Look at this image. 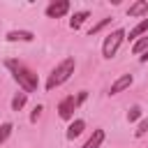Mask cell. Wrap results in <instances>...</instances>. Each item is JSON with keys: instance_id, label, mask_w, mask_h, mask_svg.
Returning a JSON list of instances; mask_svg holds the SVG:
<instances>
[{"instance_id": "obj_1", "label": "cell", "mask_w": 148, "mask_h": 148, "mask_svg": "<svg viewBox=\"0 0 148 148\" xmlns=\"http://www.w3.org/2000/svg\"><path fill=\"white\" fill-rule=\"evenodd\" d=\"M5 65H7V69L12 72L14 81L23 88L25 95H28V92H35V90L39 88V79H37V74H35L30 67H25V65L18 62V60H7Z\"/></svg>"}, {"instance_id": "obj_2", "label": "cell", "mask_w": 148, "mask_h": 148, "mask_svg": "<svg viewBox=\"0 0 148 148\" xmlns=\"http://www.w3.org/2000/svg\"><path fill=\"white\" fill-rule=\"evenodd\" d=\"M74 67H76V60H74V58H65V60H60V62L51 69L49 79H46V90H53V88L62 86V83L74 74Z\"/></svg>"}, {"instance_id": "obj_3", "label": "cell", "mask_w": 148, "mask_h": 148, "mask_svg": "<svg viewBox=\"0 0 148 148\" xmlns=\"http://www.w3.org/2000/svg\"><path fill=\"white\" fill-rule=\"evenodd\" d=\"M123 39H125V30H123V28H118V30L109 32V35L104 37V42H102V56H104L106 60H111V58L118 53V49H120Z\"/></svg>"}, {"instance_id": "obj_4", "label": "cell", "mask_w": 148, "mask_h": 148, "mask_svg": "<svg viewBox=\"0 0 148 148\" xmlns=\"http://www.w3.org/2000/svg\"><path fill=\"white\" fill-rule=\"evenodd\" d=\"M86 97H88V92H86V90H81L76 97H74V95H67V97H65V99L58 104V116H60L62 120H72L74 111L79 109V104H81Z\"/></svg>"}, {"instance_id": "obj_5", "label": "cell", "mask_w": 148, "mask_h": 148, "mask_svg": "<svg viewBox=\"0 0 148 148\" xmlns=\"http://www.w3.org/2000/svg\"><path fill=\"white\" fill-rule=\"evenodd\" d=\"M69 0H53V2H49L46 5V9H44V14L49 16V18H60V16H65L67 12H69Z\"/></svg>"}, {"instance_id": "obj_6", "label": "cell", "mask_w": 148, "mask_h": 148, "mask_svg": "<svg viewBox=\"0 0 148 148\" xmlns=\"http://www.w3.org/2000/svg\"><path fill=\"white\" fill-rule=\"evenodd\" d=\"M132 83H134V76H132V74H123V76H118V79L111 83V88H109V95H118V92L127 90Z\"/></svg>"}, {"instance_id": "obj_7", "label": "cell", "mask_w": 148, "mask_h": 148, "mask_svg": "<svg viewBox=\"0 0 148 148\" xmlns=\"http://www.w3.org/2000/svg\"><path fill=\"white\" fill-rule=\"evenodd\" d=\"M5 39H7V42H32L35 35H32L30 30H9Z\"/></svg>"}, {"instance_id": "obj_8", "label": "cell", "mask_w": 148, "mask_h": 148, "mask_svg": "<svg viewBox=\"0 0 148 148\" xmlns=\"http://www.w3.org/2000/svg\"><path fill=\"white\" fill-rule=\"evenodd\" d=\"M86 130V120H81V118H76V120H72L69 123V127H67V132H65V136L69 139V141H74L81 132Z\"/></svg>"}, {"instance_id": "obj_9", "label": "cell", "mask_w": 148, "mask_h": 148, "mask_svg": "<svg viewBox=\"0 0 148 148\" xmlns=\"http://www.w3.org/2000/svg\"><path fill=\"white\" fill-rule=\"evenodd\" d=\"M146 12H148V2H146V0H136L134 5H130V7H127V16H132V18L143 16Z\"/></svg>"}, {"instance_id": "obj_10", "label": "cell", "mask_w": 148, "mask_h": 148, "mask_svg": "<svg viewBox=\"0 0 148 148\" xmlns=\"http://www.w3.org/2000/svg\"><path fill=\"white\" fill-rule=\"evenodd\" d=\"M143 35H148V18H141V21L130 30V37H127V39H134V42H136V39L143 37Z\"/></svg>"}, {"instance_id": "obj_11", "label": "cell", "mask_w": 148, "mask_h": 148, "mask_svg": "<svg viewBox=\"0 0 148 148\" xmlns=\"http://www.w3.org/2000/svg\"><path fill=\"white\" fill-rule=\"evenodd\" d=\"M104 143V130H92V136L81 146V148H99Z\"/></svg>"}, {"instance_id": "obj_12", "label": "cell", "mask_w": 148, "mask_h": 148, "mask_svg": "<svg viewBox=\"0 0 148 148\" xmlns=\"http://www.w3.org/2000/svg\"><path fill=\"white\" fill-rule=\"evenodd\" d=\"M88 16H90V12H88V9H81V12H76V14L69 18V28H72V30H79Z\"/></svg>"}, {"instance_id": "obj_13", "label": "cell", "mask_w": 148, "mask_h": 148, "mask_svg": "<svg viewBox=\"0 0 148 148\" xmlns=\"http://www.w3.org/2000/svg\"><path fill=\"white\" fill-rule=\"evenodd\" d=\"M146 51H148V35L139 37V39L132 44V53H134V56H141V53H146Z\"/></svg>"}, {"instance_id": "obj_14", "label": "cell", "mask_w": 148, "mask_h": 148, "mask_svg": "<svg viewBox=\"0 0 148 148\" xmlns=\"http://www.w3.org/2000/svg\"><path fill=\"white\" fill-rule=\"evenodd\" d=\"M25 102H28V95H25V92L14 95V99H12V111H21V109L25 106Z\"/></svg>"}, {"instance_id": "obj_15", "label": "cell", "mask_w": 148, "mask_h": 148, "mask_svg": "<svg viewBox=\"0 0 148 148\" xmlns=\"http://www.w3.org/2000/svg\"><path fill=\"white\" fill-rule=\"evenodd\" d=\"M12 130H14V127H12V123H2V125H0V143H5V141L9 139Z\"/></svg>"}, {"instance_id": "obj_16", "label": "cell", "mask_w": 148, "mask_h": 148, "mask_svg": "<svg viewBox=\"0 0 148 148\" xmlns=\"http://www.w3.org/2000/svg\"><path fill=\"white\" fill-rule=\"evenodd\" d=\"M141 113H143V111H141V106H132V109L127 111V123L139 120V118H141Z\"/></svg>"}, {"instance_id": "obj_17", "label": "cell", "mask_w": 148, "mask_h": 148, "mask_svg": "<svg viewBox=\"0 0 148 148\" xmlns=\"http://www.w3.org/2000/svg\"><path fill=\"white\" fill-rule=\"evenodd\" d=\"M109 23H111V18H102L99 23H95V25H92V28L88 30V35H90V37H92V35H97V32H99V30H102L104 25H109Z\"/></svg>"}, {"instance_id": "obj_18", "label": "cell", "mask_w": 148, "mask_h": 148, "mask_svg": "<svg viewBox=\"0 0 148 148\" xmlns=\"http://www.w3.org/2000/svg\"><path fill=\"white\" fill-rule=\"evenodd\" d=\"M146 132H148V118H143V120L139 123V127H136V132H134V134H136V136H143Z\"/></svg>"}, {"instance_id": "obj_19", "label": "cell", "mask_w": 148, "mask_h": 148, "mask_svg": "<svg viewBox=\"0 0 148 148\" xmlns=\"http://www.w3.org/2000/svg\"><path fill=\"white\" fill-rule=\"evenodd\" d=\"M39 113H42V106L37 104V106L32 109V113H30V123H37V118H39Z\"/></svg>"}, {"instance_id": "obj_20", "label": "cell", "mask_w": 148, "mask_h": 148, "mask_svg": "<svg viewBox=\"0 0 148 148\" xmlns=\"http://www.w3.org/2000/svg\"><path fill=\"white\" fill-rule=\"evenodd\" d=\"M139 60H141V62H148V51H146V53H141V56H139Z\"/></svg>"}]
</instances>
